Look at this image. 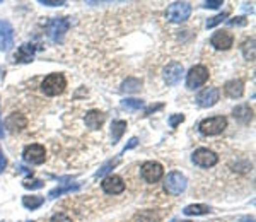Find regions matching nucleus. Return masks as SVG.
Here are the masks:
<instances>
[{"instance_id":"obj_1","label":"nucleus","mask_w":256,"mask_h":222,"mask_svg":"<svg viewBox=\"0 0 256 222\" xmlns=\"http://www.w3.org/2000/svg\"><path fill=\"white\" fill-rule=\"evenodd\" d=\"M65 87H67V79H65L63 74H50L41 82V91L50 98L62 94Z\"/></svg>"},{"instance_id":"obj_2","label":"nucleus","mask_w":256,"mask_h":222,"mask_svg":"<svg viewBox=\"0 0 256 222\" xmlns=\"http://www.w3.org/2000/svg\"><path fill=\"white\" fill-rule=\"evenodd\" d=\"M164 192L168 193V195H181L183 192L186 190V186H188V180H186L185 174L178 173V171H172V173H169L168 176H166L164 180Z\"/></svg>"},{"instance_id":"obj_3","label":"nucleus","mask_w":256,"mask_h":222,"mask_svg":"<svg viewBox=\"0 0 256 222\" xmlns=\"http://www.w3.org/2000/svg\"><path fill=\"white\" fill-rule=\"evenodd\" d=\"M192 14V5L188 2H174L166 10V19L169 23H185Z\"/></svg>"},{"instance_id":"obj_4","label":"nucleus","mask_w":256,"mask_h":222,"mask_svg":"<svg viewBox=\"0 0 256 222\" xmlns=\"http://www.w3.org/2000/svg\"><path fill=\"white\" fill-rule=\"evenodd\" d=\"M200 132L203 135H219L227 128V118L226 116H212V118H205L200 125H198Z\"/></svg>"},{"instance_id":"obj_5","label":"nucleus","mask_w":256,"mask_h":222,"mask_svg":"<svg viewBox=\"0 0 256 222\" xmlns=\"http://www.w3.org/2000/svg\"><path fill=\"white\" fill-rule=\"evenodd\" d=\"M207 81H208V69L205 65H195L186 74V87L192 89V91L201 87Z\"/></svg>"},{"instance_id":"obj_6","label":"nucleus","mask_w":256,"mask_h":222,"mask_svg":"<svg viewBox=\"0 0 256 222\" xmlns=\"http://www.w3.org/2000/svg\"><path fill=\"white\" fill-rule=\"evenodd\" d=\"M140 173H142V178L147 183H157L164 176V167L157 161H147L140 167Z\"/></svg>"},{"instance_id":"obj_7","label":"nucleus","mask_w":256,"mask_h":222,"mask_svg":"<svg viewBox=\"0 0 256 222\" xmlns=\"http://www.w3.org/2000/svg\"><path fill=\"white\" fill-rule=\"evenodd\" d=\"M68 28H70V21L67 17H55L48 24V36L55 43L62 41L65 33L68 31Z\"/></svg>"},{"instance_id":"obj_8","label":"nucleus","mask_w":256,"mask_h":222,"mask_svg":"<svg viewBox=\"0 0 256 222\" xmlns=\"http://www.w3.org/2000/svg\"><path fill=\"white\" fill-rule=\"evenodd\" d=\"M192 161L195 164H197V166H200V167H212V166H215V164H217L219 156L214 152V150L200 147V149H197L192 154Z\"/></svg>"},{"instance_id":"obj_9","label":"nucleus","mask_w":256,"mask_h":222,"mask_svg":"<svg viewBox=\"0 0 256 222\" xmlns=\"http://www.w3.org/2000/svg\"><path fill=\"white\" fill-rule=\"evenodd\" d=\"M23 157H24V161L29 164H43L46 159V150L39 144H31V145H26V147H24Z\"/></svg>"},{"instance_id":"obj_10","label":"nucleus","mask_w":256,"mask_h":222,"mask_svg":"<svg viewBox=\"0 0 256 222\" xmlns=\"http://www.w3.org/2000/svg\"><path fill=\"white\" fill-rule=\"evenodd\" d=\"M101 188H103V192L108 193V195H120V193L125 192V181L123 178L118 176V174H110V176H106L103 180Z\"/></svg>"},{"instance_id":"obj_11","label":"nucleus","mask_w":256,"mask_h":222,"mask_svg":"<svg viewBox=\"0 0 256 222\" xmlns=\"http://www.w3.org/2000/svg\"><path fill=\"white\" fill-rule=\"evenodd\" d=\"M183 74H185V69H183V65L178 62H171L169 65L164 67V70H162V77H164V82L168 85L178 84V82L181 81Z\"/></svg>"},{"instance_id":"obj_12","label":"nucleus","mask_w":256,"mask_h":222,"mask_svg":"<svg viewBox=\"0 0 256 222\" xmlns=\"http://www.w3.org/2000/svg\"><path fill=\"white\" fill-rule=\"evenodd\" d=\"M219 96H221V92H219L217 87H205L203 91L198 92L197 105L200 108H212L219 101Z\"/></svg>"},{"instance_id":"obj_13","label":"nucleus","mask_w":256,"mask_h":222,"mask_svg":"<svg viewBox=\"0 0 256 222\" xmlns=\"http://www.w3.org/2000/svg\"><path fill=\"white\" fill-rule=\"evenodd\" d=\"M14 45V28L9 21H0V52H9Z\"/></svg>"},{"instance_id":"obj_14","label":"nucleus","mask_w":256,"mask_h":222,"mask_svg":"<svg viewBox=\"0 0 256 222\" xmlns=\"http://www.w3.org/2000/svg\"><path fill=\"white\" fill-rule=\"evenodd\" d=\"M210 45L214 46L215 50H229L230 46L234 45V36L226 29H219L212 34L210 38Z\"/></svg>"},{"instance_id":"obj_15","label":"nucleus","mask_w":256,"mask_h":222,"mask_svg":"<svg viewBox=\"0 0 256 222\" xmlns=\"http://www.w3.org/2000/svg\"><path fill=\"white\" fill-rule=\"evenodd\" d=\"M224 92L227 98L237 99L244 94V82L241 79H230L224 84Z\"/></svg>"},{"instance_id":"obj_16","label":"nucleus","mask_w":256,"mask_h":222,"mask_svg":"<svg viewBox=\"0 0 256 222\" xmlns=\"http://www.w3.org/2000/svg\"><path fill=\"white\" fill-rule=\"evenodd\" d=\"M104 120H106V116H104L103 111L99 110H91L85 113L84 116V123L87 128H91V130H99L101 127H103Z\"/></svg>"},{"instance_id":"obj_17","label":"nucleus","mask_w":256,"mask_h":222,"mask_svg":"<svg viewBox=\"0 0 256 222\" xmlns=\"http://www.w3.org/2000/svg\"><path fill=\"white\" fill-rule=\"evenodd\" d=\"M5 125H7V128L12 132V134H16V132H21L23 128H26L28 120L21 113H12L9 118H7Z\"/></svg>"},{"instance_id":"obj_18","label":"nucleus","mask_w":256,"mask_h":222,"mask_svg":"<svg viewBox=\"0 0 256 222\" xmlns=\"http://www.w3.org/2000/svg\"><path fill=\"white\" fill-rule=\"evenodd\" d=\"M34 52H36L34 45H29V43L19 46V50H17V53H16V62L29 63L32 60V56H34Z\"/></svg>"},{"instance_id":"obj_19","label":"nucleus","mask_w":256,"mask_h":222,"mask_svg":"<svg viewBox=\"0 0 256 222\" xmlns=\"http://www.w3.org/2000/svg\"><path fill=\"white\" fill-rule=\"evenodd\" d=\"M232 116L236 118L237 121H241V123H250V121L253 120V110L248 105H239L232 110Z\"/></svg>"},{"instance_id":"obj_20","label":"nucleus","mask_w":256,"mask_h":222,"mask_svg":"<svg viewBox=\"0 0 256 222\" xmlns=\"http://www.w3.org/2000/svg\"><path fill=\"white\" fill-rule=\"evenodd\" d=\"M125 130H127V121L114 120L113 123H111V142H113V144L120 142V139L123 137Z\"/></svg>"},{"instance_id":"obj_21","label":"nucleus","mask_w":256,"mask_h":222,"mask_svg":"<svg viewBox=\"0 0 256 222\" xmlns=\"http://www.w3.org/2000/svg\"><path fill=\"white\" fill-rule=\"evenodd\" d=\"M212 209L208 205H203V203H193V205L185 207L183 214L185 216H205V214H210Z\"/></svg>"},{"instance_id":"obj_22","label":"nucleus","mask_w":256,"mask_h":222,"mask_svg":"<svg viewBox=\"0 0 256 222\" xmlns=\"http://www.w3.org/2000/svg\"><path fill=\"white\" fill-rule=\"evenodd\" d=\"M142 85H143L142 79L128 77L127 81H123V84H121V91L123 92H137V91L142 89Z\"/></svg>"},{"instance_id":"obj_23","label":"nucleus","mask_w":256,"mask_h":222,"mask_svg":"<svg viewBox=\"0 0 256 222\" xmlns=\"http://www.w3.org/2000/svg\"><path fill=\"white\" fill-rule=\"evenodd\" d=\"M45 203V198L39 195H28V196H23V205L29 210H36Z\"/></svg>"},{"instance_id":"obj_24","label":"nucleus","mask_w":256,"mask_h":222,"mask_svg":"<svg viewBox=\"0 0 256 222\" xmlns=\"http://www.w3.org/2000/svg\"><path fill=\"white\" fill-rule=\"evenodd\" d=\"M135 221L137 222H159L161 216L154 212V210H142V212H139L135 216Z\"/></svg>"},{"instance_id":"obj_25","label":"nucleus","mask_w":256,"mask_h":222,"mask_svg":"<svg viewBox=\"0 0 256 222\" xmlns=\"http://www.w3.org/2000/svg\"><path fill=\"white\" fill-rule=\"evenodd\" d=\"M243 55L246 60L253 62L255 60V38H250L243 43Z\"/></svg>"},{"instance_id":"obj_26","label":"nucleus","mask_w":256,"mask_h":222,"mask_svg":"<svg viewBox=\"0 0 256 222\" xmlns=\"http://www.w3.org/2000/svg\"><path fill=\"white\" fill-rule=\"evenodd\" d=\"M121 106L128 111H137L140 108H143V101L142 99H135V98H128V99H123L121 101Z\"/></svg>"},{"instance_id":"obj_27","label":"nucleus","mask_w":256,"mask_h":222,"mask_svg":"<svg viewBox=\"0 0 256 222\" xmlns=\"http://www.w3.org/2000/svg\"><path fill=\"white\" fill-rule=\"evenodd\" d=\"M118 163H120V157H116V159H114V161H108V163L104 164V166H101V169H99V171H97V173H96V178L106 176V174L110 173V171L113 169V167L116 166Z\"/></svg>"},{"instance_id":"obj_28","label":"nucleus","mask_w":256,"mask_h":222,"mask_svg":"<svg viewBox=\"0 0 256 222\" xmlns=\"http://www.w3.org/2000/svg\"><path fill=\"white\" fill-rule=\"evenodd\" d=\"M74 190H79V185H68V186H63V188H55L50 192V198H55V196H60L63 193H68V192H74Z\"/></svg>"},{"instance_id":"obj_29","label":"nucleus","mask_w":256,"mask_h":222,"mask_svg":"<svg viewBox=\"0 0 256 222\" xmlns=\"http://www.w3.org/2000/svg\"><path fill=\"white\" fill-rule=\"evenodd\" d=\"M227 17H229V12H222V14H217V16H214V17H210V19L207 21V28H214V26H217V24H221L222 21H226Z\"/></svg>"},{"instance_id":"obj_30","label":"nucleus","mask_w":256,"mask_h":222,"mask_svg":"<svg viewBox=\"0 0 256 222\" xmlns=\"http://www.w3.org/2000/svg\"><path fill=\"white\" fill-rule=\"evenodd\" d=\"M23 185H24V188H28V190H38V188H43V186H45V183H43L41 180H26Z\"/></svg>"},{"instance_id":"obj_31","label":"nucleus","mask_w":256,"mask_h":222,"mask_svg":"<svg viewBox=\"0 0 256 222\" xmlns=\"http://www.w3.org/2000/svg\"><path fill=\"white\" fill-rule=\"evenodd\" d=\"M183 121H185V114H172V116L169 118V127L176 128L179 123H183Z\"/></svg>"},{"instance_id":"obj_32","label":"nucleus","mask_w":256,"mask_h":222,"mask_svg":"<svg viewBox=\"0 0 256 222\" xmlns=\"http://www.w3.org/2000/svg\"><path fill=\"white\" fill-rule=\"evenodd\" d=\"M50 222H72V219L67 216V214L58 212V214H55V216H53L52 219H50Z\"/></svg>"},{"instance_id":"obj_33","label":"nucleus","mask_w":256,"mask_h":222,"mask_svg":"<svg viewBox=\"0 0 256 222\" xmlns=\"http://www.w3.org/2000/svg\"><path fill=\"white\" fill-rule=\"evenodd\" d=\"M39 3H41V5H48V7H60V5H65V0H58V2H57V0H39Z\"/></svg>"},{"instance_id":"obj_34","label":"nucleus","mask_w":256,"mask_h":222,"mask_svg":"<svg viewBox=\"0 0 256 222\" xmlns=\"http://www.w3.org/2000/svg\"><path fill=\"white\" fill-rule=\"evenodd\" d=\"M222 5V0H208V2L203 3L205 9H219Z\"/></svg>"},{"instance_id":"obj_35","label":"nucleus","mask_w":256,"mask_h":222,"mask_svg":"<svg viewBox=\"0 0 256 222\" xmlns=\"http://www.w3.org/2000/svg\"><path fill=\"white\" fill-rule=\"evenodd\" d=\"M5 166H7V159H5V156H3L2 149H0V173L5 169Z\"/></svg>"},{"instance_id":"obj_36","label":"nucleus","mask_w":256,"mask_h":222,"mask_svg":"<svg viewBox=\"0 0 256 222\" xmlns=\"http://www.w3.org/2000/svg\"><path fill=\"white\" fill-rule=\"evenodd\" d=\"M230 26H243V24H246V21H244V17H237L236 21H229Z\"/></svg>"},{"instance_id":"obj_37","label":"nucleus","mask_w":256,"mask_h":222,"mask_svg":"<svg viewBox=\"0 0 256 222\" xmlns=\"http://www.w3.org/2000/svg\"><path fill=\"white\" fill-rule=\"evenodd\" d=\"M162 108V105H156V106H149V108L145 110V116L147 114H150L152 111H157V110H161Z\"/></svg>"},{"instance_id":"obj_38","label":"nucleus","mask_w":256,"mask_h":222,"mask_svg":"<svg viewBox=\"0 0 256 222\" xmlns=\"http://www.w3.org/2000/svg\"><path fill=\"white\" fill-rule=\"evenodd\" d=\"M137 144H139V139H135V137H133L132 140H130V144L127 145V147L123 149V152H125V150H128V149H132V147H135Z\"/></svg>"},{"instance_id":"obj_39","label":"nucleus","mask_w":256,"mask_h":222,"mask_svg":"<svg viewBox=\"0 0 256 222\" xmlns=\"http://www.w3.org/2000/svg\"><path fill=\"white\" fill-rule=\"evenodd\" d=\"M0 139H3V121H2V116H0Z\"/></svg>"},{"instance_id":"obj_40","label":"nucleus","mask_w":256,"mask_h":222,"mask_svg":"<svg viewBox=\"0 0 256 222\" xmlns=\"http://www.w3.org/2000/svg\"><path fill=\"white\" fill-rule=\"evenodd\" d=\"M0 3H2V0H0Z\"/></svg>"},{"instance_id":"obj_41","label":"nucleus","mask_w":256,"mask_h":222,"mask_svg":"<svg viewBox=\"0 0 256 222\" xmlns=\"http://www.w3.org/2000/svg\"><path fill=\"white\" fill-rule=\"evenodd\" d=\"M186 222H190V221H186Z\"/></svg>"}]
</instances>
